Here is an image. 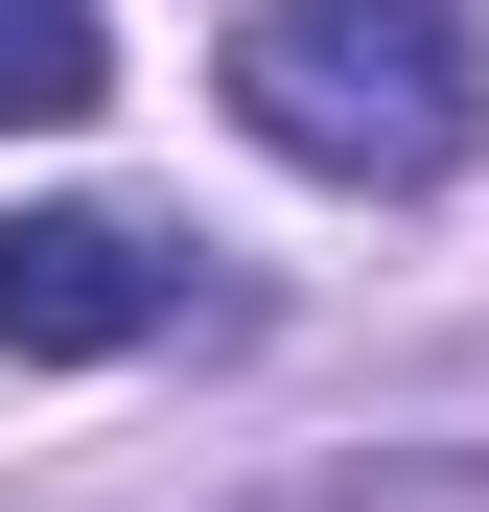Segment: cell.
Here are the masks:
<instances>
[{"label":"cell","instance_id":"3","mask_svg":"<svg viewBox=\"0 0 489 512\" xmlns=\"http://www.w3.org/2000/svg\"><path fill=\"white\" fill-rule=\"evenodd\" d=\"M94 94H117V47H94V0H0V117H24V140H70Z\"/></svg>","mask_w":489,"mask_h":512},{"label":"cell","instance_id":"1","mask_svg":"<svg viewBox=\"0 0 489 512\" xmlns=\"http://www.w3.org/2000/svg\"><path fill=\"white\" fill-rule=\"evenodd\" d=\"M233 140L326 163V187H443L489 140V70L443 0H257L233 24Z\"/></svg>","mask_w":489,"mask_h":512},{"label":"cell","instance_id":"2","mask_svg":"<svg viewBox=\"0 0 489 512\" xmlns=\"http://www.w3.org/2000/svg\"><path fill=\"white\" fill-rule=\"evenodd\" d=\"M163 326H187V256L140 210H0V350L24 373H117Z\"/></svg>","mask_w":489,"mask_h":512}]
</instances>
